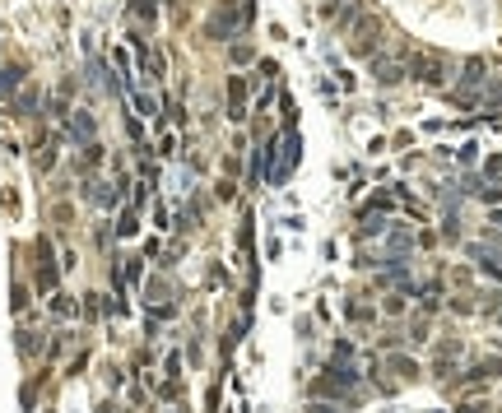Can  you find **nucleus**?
<instances>
[{"mask_svg":"<svg viewBox=\"0 0 502 413\" xmlns=\"http://www.w3.org/2000/svg\"><path fill=\"white\" fill-rule=\"evenodd\" d=\"M298 149H302V140H298V130H293V125L279 135L275 144H270V154H275V163H270V172H265L270 186H284V181L293 177V168H298Z\"/></svg>","mask_w":502,"mask_h":413,"instance_id":"f257e3e1","label":"nucleus"},{"mask_svg":"<svg viewBox=\"0 0 502 413\" xmlns=\"http://www.w3.org/2000/svg\"><path fill=\"white\" fill-rule=\"evenodd\" d=\"M251 14H256V5H251V0H237V10H214L210 19H205V37L228 42V37H233L242 23H251Z\"/></svg>","mask_w":502,"mask_h":413,"instance_id":"f03ea898","label":"nucleus"},{"mask_svg":"<svg viewBox=\"0 0 502 413\" xmlns=\"http://www.w3.org/2000/svg\"><path fill=\"white\" fill-rule=\"evenodd\" d=\"M70 135H75L79 144H93V135H98V125H93V112L75 107V112H70Z\"/></svg>","mask_w":502,"mask_h":413,"instance_id":"7ed1b4c3","label":"nucleus"},{"mask_svg":"<svg viewBox=\"0 0 502 413\" xmlns=\"http://www.w3.org/2000/svg\"><path fill=\"white\" fill-rule=\"evenodd\" d=\"M228 116H233V121H242V116H246V79L242 75L228 79Z\"/></svg>","mask_w":502,"mask_h":413,"instance_id":"20e7f679","label":"nucleus"},{"mask_svg":"<svg viewBox=\"0 0 502 413\" xmlns=\"http://www.w3.org/2000/svg\"><path fill=\"white\" fill-rule=\"evenodd\" d=\"M414 70H419V79H424V84H433V89H442V84H446V61H442V56H424Z\"/></svg>","mask_w":502,"mask_h":413,"instance_id":"39448f33","label":"nucleus"},{"mask_svg":"<svg viewBox=\"0 0 502 413\" xmlns=\"http://www.w3.org/2000/svg\"><path fill=\"white\" fill-rule=\"evenodd\" d=\"M372 70H377L381 84H400V79H405V66H400V61H377Z\"/></svg>","mask_w":502,"mask_h":413,"instance_id":"423d86ee","label":"nucleus"},{"mask_svg":"<svg viewBox=\"0 0 502 413\" xmlns=\"http://www.w3.org/2000/svg\"><path fill=\"white\" fill-rule=\"evenodd\" d=\"M131 98H135V107H140V116H158V102L149 98V93H140V89H131Z\"/></svg>","mask_w":502,"mask_h":413,"instance_id":"0eeeda50","label":"nucleus"},{"mask_svg":"<svg viewBox=\"0 0 502 413\" xmlns=\"http://www.w3.org/2000/svg\"><path fill=\"white\" fill-rule=\"evenodd\" d=\"M135 228H140V218H135V209H126V214H121V223H116V233H121V237H131Z\"/></svg>","mask_w":502,"mask_h":413,"instance_id":"6e6552de","label":"nucleus"},{"mask_svg":"<svg viewBox=\"0 0 502 413\" xmlns=\"http://www.w3.org/2000/svg\"><path fill=\"white\" fill-rule=\"evenodd\" d=\"M479 195H484L489 204H502V186H479Z\"/></svg>","mask_w":502,"mask_h":413,"instance_id":"1a4fd4ad","label":"nucleus"},{"mask_svg":"<svg viewBox=\"0 0 502 413\" xmlns=\"http://www.w3.org/2000/svg\"><path fill=\"white\" fill-rule=\"evenodd\" d=\"M484 102H489V107H498V102H502V84H489V93H484Z\"/></svg>","mask_w":502,"mask_h":413,"instance_id":"9d476101","label":"nucleus"},{"mask_svg":"<svg viewBox=\"0 0 502 413\" xmlns=\"http://www.w3.org/2000/svg\"><path fill=\"white\" fill-rule=\"evenodd\" d=\"M131 5H135L140 14H145V19H154V0H131Z\"/></svg>","mask_w":502,"mask_h":413,"instance_id":"9b49d317","label":"nucleus"},{"mask_svg":"<svg viewBox=\"0 0 502 413\" xmlns=\"http://www.w3.org/2000/svg\"><path fill=\"white\" fill-rule=\"evenodd\" d=\"M484 172H489V177H502V158H489V168H484Z\"/></svg>","mask_w":502,"mask_h":413,"instance_id":"f8f14e48","label":"nucleus"},{"mask_svg":"<svg viewBox=\"0 0 502 413\" xmlns=\"http://www.w3.org/2000/svg\"><path fill=\"white\" fill-rule=\"evenodd\" d=\"M316 413H335V409H325V404H321V409H316Z\"/></svg>","mask_w":502,"mask_h":413,"instance_id":"ddd939ff","label":"nucleus"},{"mask_svg":"<svg viewBox=\"0 0 502 413\" xmlns=\"http://www.w3.org/2000/svg\"><path fill=\"white\" fill-rule=\"evenodd\" d=\"M493 223H502V214H493Z\"/></svg>","mask_w":502,"mask_h":413,"instance_id":"4468645a","label":"nucleus"}]
</instances>
